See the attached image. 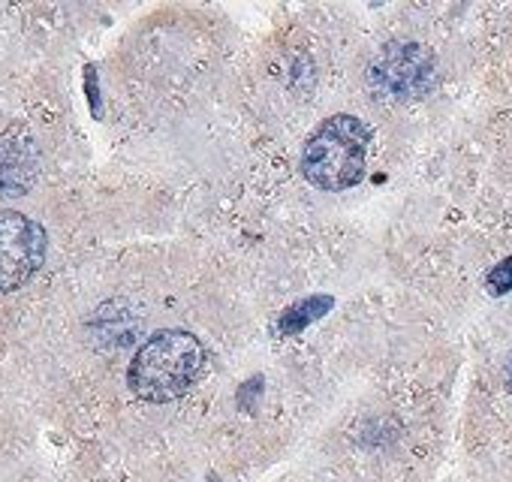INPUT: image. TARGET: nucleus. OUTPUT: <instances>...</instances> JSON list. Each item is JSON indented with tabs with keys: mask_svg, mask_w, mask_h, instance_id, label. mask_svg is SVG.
Wrapping results in <instances>:
<instances>
[{
	"mask_svg": "<svg viewBox=\"0 0 512 482\" xmlns=\"http://www.w3.org/2000/svg\"><path fill=\"white\" fill-rule=\"evenodd\" d=\"M488 290L494 293V296H500V293H509L512 290V257H506L503 263H497L491 272H488Z\"/></svg>",
	"mask_w": 512,
	"mask_h": 482,
	"instance_id": "obj_6",
	"label": "nucleus"
},
{
	"mask_svg": "<svg viewBox=\"0 0 512 482\" xmlns=\"http://www.w3.org/2000/svg\"><path fill=\"white\" fill-rule=\"evenodd\" d=\"M205 368V347L184 329H163L151 335L133 356L127 383L136 398L166 404L190 392Z\"/></svg>",
	"mask_w": 512,
	"mask_h": 482,
	"instance_id": "obj_1",
	"label": "nucleus"
},
{
	"mask_svg": "<svg viewBox=\"0 0 512 482\" xmlns=\"http://www.w3.org/2000/svg\"><path fill=\"white\" fill-rule=\"evenodd\" d=\"M332 299L329 296H311V299H305V302H296L293 308H287L284 311V317L278 320V329L284 332V335H299V332H305L311 323H317L320 317H326L329 311H332Z\"/></svg>",
	"mask_w": 512,
	"mask_h": 482,
	"instance_id": "obj_5",
	"label": "nucleus"
},
{
	"mask_svg": "<svg viewBox=\"0 0 512 482\" xmlns=\"http://www.w3.org/2000/svg\"><path fill=\"white\" fill-rule=\"evenodd\" d=\"M437 82V61L422 43H389L368 67V85L374 97L404 103L425 97Z\"/></svg>",
	"mask_w": 512,
	"mask_h": 482,
	"instance_id": "obj_3",
	"label": "nucleus"
},
{
	"mask_svg": "<svg viewBox=\"0 0 512 482\" xmlns=\"http://www.w3.org/2000/svg\"><path fill=\"white\" fill-rule=\"evenodd\" d=\"M371 130L356 115L329 118L305 145L302 172L320 190H350L365 178Z\"/></svg>",
	"mask_w": 512,
	"mask_h": 482,
	"instance_id": "obj_2",
	"label": "nucleus"
},
{
	"mask_svg": "<svg viewBox=\"0 0 512 482\" xmlns=\"http://www.w3.org/2000/svg\"><path fill=\"white\" fill-rule=\"evenodd\" d=\"M88 97H91V109H94V115H100V100H97V73H94V67H88Z\"/></svg>",
	"mask_w": 512,
	"mask_h": 482,
	"instance_id": "obj_7",
	"label": "nucleus"
},
{
	"mask_svg": "<svg viewBox=\"0 0 512 482\" xmlns=\"http://www.w3.org/2000/svg\"><path fill=\"white\" fill-rule=\"evenodd\" d=\"M506 383H509V392H512V356H509V365H506Z\"/></svg>",
	"mask_w": 512,
	"mask_h": 482,
	"instance_id": "obj_8",
	"label": "nucleus"
},
{
	"mask_svg": "<svg viewBox=\"0 0 512 482\" xmlns=\"http://www.w3.org/2000/svg\"><path fill=\"white\" fill-rule=\"evenodd\" d=\"M46 229L22 211H0V293L25 287L46 260Z\"/></svg>",
	"mask_w": 512,
	"mask_h": 482,
	"instance_id": "obj_4",
	"label": "nucleus"
}]
</instances>
